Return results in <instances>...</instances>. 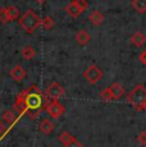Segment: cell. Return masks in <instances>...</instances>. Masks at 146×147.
Instances as JSON below:
<instances>
[{"mask_svg":"<svg viewBox=\"0 0 146 147\" xmlns=\"http://www.w3.org/2000/svg\"><path fill=\"white\" fill-rule=\"evenodd\" d=\"M50 101L51 100H49V97L43 94L36 84H32L18 94L14 101V110L18 111L19 118L27 114L31 119H36Z\"/></svg>","mask_w":146,"mask_h":147,"instance_id":"cell-1","label":"cell"},{"mask_svg":"<svg viewBox=\"0 0 146 147\" xmlns=\"http://www.w3.org/2000/svg\"><path fill=\"white\" fill-rule=\"evenodd\" d=\"M127 102L131 104L137 111H145V104H146V88L144 84H137L128 92L127 95Z\"/></svg>","mask_w":146,"mask_h":147,"instance_id":"cell-2","label":"cell"},{"mask_svg":"<svg viewBox=\"0 0 146 147\" xmlns=\"http://www.w3.org/2000/svg\"><path fill=\"white\" fill-rule=\"evenodd\" d=\"M18 23L26 33H33L41 26V18L37 16V13L35 10L28 9L18 19Z\"/></svg>","mask_w":146,"mask_h":147,"instance_id":"cell-3","label":"cell"},{"mask_svg":"<svg viewBox=\"0 0 146 147\" xmlns=\"http://www.w3.org/2000/svg\"><path fill=\"white\" fill-rule=\"evenodd\" d=\"M123 95H124V88L122 87V84L118 83V82H114V83H112L109 87L104 88L100 92V98L106 101V102H110L113 100H119Z\"/></svg>","mask_w":146,"mask_h":147,"instance_id":"cell-4","label":"cell"},{"mask_svg":"<svg viewBox=\"0 0 146 147\" xmlns=\"http://www.w3.org/2000/svg\"><path fill=\"white\" fill-rule=\"evenodd\" d=\"M83 77L90 84H96L103 78V70L97 65L92 64L86 68V70H83Z\"/></svg>","mask_w":146,"mask_h":147,"instance_id":"cell-5","label":"cell"},{"mask_svg":"<svg viewBox=\"0 0 146 147\" xmlns=\"http://www.w3.org/2000/svg\"><path fill=\"white\" fill-rule=\"evenodd\" d=\"M45 111L53 118V119H59L66 111L64 105H62L58 100H51L45 107Z\"/></svg>","mask_w":146,"mask_h":147,"instance_id":"cell-6","label":"cell"},{"mask_svg":"<svg viewBox=\"0 0 146 147\" xmlns=\"http://www.w3.org/2000/svg\"><path fill=\"white\" fill-rule=\"evenodd\" d=\"M64 92H66L64 87L60 86L58 82H51L45 90V95L49 97V100H59L64 95Z\"/></svg>","mask_w":146,"mask_h":147,"instance_id":"cell-7","label":"cell"},{"mask_svg":"<svg viewBox=\"0 0 146 147\" xmlns=\"http://www.w3.org/2000/svg\"><path fill=\"white\" fill-rule=\"evenodd\" d=\"M9 74H10V77L13 78L16 82H21V81H23L24 78H26V70H24V68L22 67V65H19V64H17V65H14L10 69V72H9Z\"/></svg>","mask_w":146,"mask_h":147,"instance_id":"cell-8","label":"cell"},{"mask_svg":"<svg viewBox=\"0 0 146 147\" xmlns=\"http://www.w3.org/2000/svg\"><path fill=\"white\" fill-rule=\"evenodd\" d=\"M64 10H66L67 13L69 14L71 17H73V18H77V17H80L81 14H82V9H81L80 7L77 5V3L73 0V1L68 3V4L66 5V8H64Z\"/></svg>","mask_w":146,"mask_h":147,"instance_id":"cell-9","label":"cell"},{"mask_svg":"<svg viewBox=\"0 0 146 147\" xmlns=\"http://www.w3.org/2000/svg\"><path fill=\"white\" fill-rule=\"evenodd\" d=\"M18 119H19V117L14 114L13 110H7V111H4V114H3V120L7 121L8 125H9L8 127V131H9L12 127L16 125V123H17V120Z\"/></svg>","mask_w":146,"mask_h":147,"instance_id":"cell-10","label":"cell"},{"mask_svg":"<svg viewBox=\"0 0 146 147\" xmlns=\"http://www.w3.org/2000/svg\"><path fill=\"white\" fill-rule=\"evenodd\" d=\"M74 38L77 41V44H80L81 46H86L90 42V40H91V36H90V33L86 30H80L76 33Z\"/></svg>","mask_w":146,"mask_h":147,"instance_id":"cell-11","label":"cell"},{"mask_svg":"<svg viewBox=\"0 0 146 147\" xmlns=\"http://www.w3.org/2000/svg\"><path fill=\"white\" fill-rule=\"evenodd\" d=\"M55 125L54 123H53L50 119H47V118H45L40 121V125H39V129H40V132L43 134H50L53 131H54Z\"/></svg>","mask_w":146,"mask_h":147,"instance_id":"cell-12","label":"cell"},{"mask_svg":"<svg viewBox=\"0 0 146 147\" xmlns=\"http://www.w3.org/2000/svg\"><path fill=\"white\" fill-rule=\"evenodd\" d=\"M130 40H131L132 45H135L136 47H141V46H144L146 42V36L142 32H135L133 35L131 36Z\"/></svg>","mask_w":146,"mask_h":147,"instance_id":"cell-13","label":"cell"},{"mask_svg":"<svg viewBox=\"0 0 146 147\" xmlns=\"http://www.w3.org/2000/svg\"><path fill=\"white\" fill-rule=\"evenodd\" d=\"M89 19H90V22H91L94 26H100V24L104 22V16L99 12V10H94V12L90 13Z\"/></svg>","mask_w":146,"mask_h":147,"instance_id":"cell-14","label":"cell"},{"mask_svg":"<svg viewBox=\"0 0 146 147\" xmlns=\"http://www.w3.org/2000/svg\"><path fill=\"white\" fill-rule=\"evenodd\" d=\"M21 55H22V58H24L26 60H31V59H33L36 56V50L33 49L31 45H26L24 47H22Z\"/></svg>","mask_w":146,"mask_h":147,"instance_id":"cell-15","label":"cell"},{"mask_svg":"<svg viewBox=\"0 0 146 147\" xmlns=\"http://www.w3.org/2000/svg\"><path fill=\"white\" fill-rule=\"evenodd\" d=\"M131 5L137 13L140 14L146 13V0H132Z\"/></svg>","mask_w":146,"mask_h":147,"instance_id":"cell-16","label":"cell"},{"mask_svg":"<svg viewBox=\"0 0 146 147\" xmlns=\"http://www.w3.org/2000/svg\"><path fill=\"white\" fill-rule=\"evenodd\" d=\"M7 14H8V18H9V22H13L16 19H18L19 10L14 5H10V7H7Z\"/></svg>","mask_w":146,"mask_h":147,"instance_id":"cell-17","label":"cell"},{"mask_svg":"<svg viewBox=\"0 0 146 147\" xmlns=\"http://www.w3.org/2000/svg\"><path fill=\"white\" fill-rule=\"evenodd\" d=\"M41 26H43L45 30H51V28L55 26V22L51 17L47 16V17H45V18L41 19Z\"/></svg>","mask_w":146,"mask_h":147,"instance_id":"cell-18","label":"cell"},{"mask_svg":"<svg viewBox=\"0 0 146 147\" xmlns=\"http://www.w3.org/2000/svg\"><path fill=\"white\" fill-rule=\"evenodd\" d=\"M63 147H83V145L77 140V138L73 137V136H72V137L69 138V140L67 141V142H64V143H63Z\"/></svg>","mask_w":146,"mask_h":147,"instance_id":"cell-19","label":"cell"},{"mask_svg":"<svg viewBox=\"0 0 146 147\" xmlns=\"http://www.w3.org/2000/svg\"><path fill=\"white\" fill-rule=\"evenodd\" d=\"M0 23H3V24L9 23V18H8L7 8H5V7L0 8Z\"/></svg>","mask_w":146,"mask_h":147,"instance_id":"cell-20","label":"cell"},{"mask_svg":"<svg viewBox=\"0 0 146 147\" xmlns=\"http://www.w3.org/2000/svg\"><path fill=\"white\" fill-rule=\"evenodd\" d=\"M71 137H72V136L69 134L68 132H67V131H64V132H62V133L59 134L58 140L60 141V142H62V145H63V143H64V142H67V141H68V140H69V138H71Z\"/></svg>","mask_w":146,"mask_h":147,"instance_id":"cell-21","label":"cell"},{"mask_svg":"<svg viewBox=\"0 0 146 147\" xmlns=\"http://www.w3.org/2000/svg\"><path fill=\"white\" fill-rule=\"evenodd\" d=\"M137 141H139V143L141 146H146V131H142L137 136Z\"/></svg>","mask_w":146,"mask_h":147,"instance_id":"cell-22","label":"cell"},{"mask_svg":"<svg viewBox=\"0 0 146 147\" xmlns=\"http://www.w3.org/2000/svg\"><path fill=\"white\" fill-rule=\"evenodd\" d=\"M74 1L77 3V5L82 9V12H85V10L89 8V1L87 0H74Z\"/></svg>","mask_w":146,"mask_h":147,"instance_id":"cell-23","label":"cell"},{"mask_svg":"<svg viewBox=\"0 0 146 147\" xmlns=\"http://www.w3.org/2000/svg\"><path fill=\"white\" fill-rule=\"evenodd\" d=\"M7 133H8V128L4 125V123L0 120V141H1L3 138L7 136Z\"/></svg>","mask_w":146,"mask_h":147,"instance_id":"cell-24","label":"cell"},{"mask_svg":"<svg viewBox=\"0 0 146 147\" xmlns=\"http://www.w3.org/2000/svg\"><path fill=\"white\" fill-rule=\"evenodd\" d=\"M140 61L142 63V65L146 67V50H144V51L140 54Z\"/></svg>","mask_w":146,"mask_h":147,"instance_id":"cell-25","label":"cell"},{"mask_svg":"<svg viewBox=\"0 0 146 147\" xmlns=\"http://www.w3.org/2000/svg\"><path fill=\"white\" fill-rule=\"evenodd\" d=\"M36 3H37V4H44L45 1H46V0H35Z\"/></svg>","mask_w":146,"mask_h":147,"instance_id":"cell-26","label":"cell"}]
</instances>
